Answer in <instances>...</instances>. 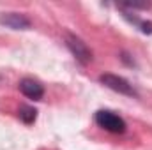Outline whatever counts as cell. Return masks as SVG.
<instances>
[{"mask_svg":"<svg viewBox=\"0 0 152 150\" xmlns=\"http://www.w3.org/2000/svg\"><path fill=\"white\" fill-rule=\"evenodd\" d=\"M18 117H20V120H21L23 124L30 125V124H34L36 118H37V110H36L34 106H27V104H23V106L20 108V111H18Z\"/></svg>","mask_w":152,"mask_h":150,"instance_id":"cell-7","label":"cell"},{"mask_svg":"<svg viewBox=\"0 0 152 150\" xmlns=\"http://www.w3.org/2000/svg\"><path fill=\"white\" fill-rule=\"evenodd\" d=\"M99 81L106 87V88H110V90H113L117 94H120V95H127V97H138V90L126 79V78H122V76H117V74H101L99 76Z\"/></svg>","mask_w":152,"mask_h":150,"instance_id":"cell-2","label":"cell"},{"mask_svg":"<svg viewBox=\"0 0 152 150\" xmlns=\"http://www.w3.org/2000/svg\"><path fill=\"white\" fill-rule=\"evenodd\" d=\"M0 25H5L7 28H12V30H27V28H30L32 23L25 14L4 12V14H0Z\"/></svg>","mask_w":152,"mask_h":150,"instance_id":"cell-5","label":"cell"},{"mask_svg":"<svg viewBox=\"0 0 152 150\" xmlns=\"http://www.w3.org/2000/svg\"><path fill=\"white\" fill-rule=\"evenodd\" d=\"M18 88H20V92H21L25 97H28V99H32V101H39V99H42V95H44V87H42V83L37 81V79H34V78H23V79L18 83Z\"/></svg>","mask_w":152,"mask_h":150,"instance_id":"cell-4","label":"cell"},{"mask_svg":"<svg viewBox=\"0 0 152 150\" xmlns=\"http://www.w3.org/2000/svg\"><path fill=\"white\" fill-rule=\"evenodd\" d=\"M122 11V16L129 21V23H133L136 28H140L143 34H152V21H145V20H140L138 16H134V14H131L129 11H124V9H120Z\"/></svg>","mask_w":152,"mask_h":150,"instance_id":"cell-6","label":"cell"},{"mask_svg":"<svg viewBox=\"0 0 152 150\" xmlns=\"http://www.w3.org/2000/svg\"><path fill=\"white\" fill-rule=\"evenodd\" d=\"M66 46L69 48V51L73 53V57H75L80 64H88V62L92 60V51H90V48H88L80 37H76L73 34H67V36H66Z\"/></svg>","mask_w":152,"mask_h":150,"instance_id":"cell-3","label":"cell"},{"mask_svg":"<svg viewBox=\"0 0 152 150\" xmlns=\"http://www.w3.org/2000/svg\"><path fill=\"white\" fill-rule=\"evenodd\" d=\"M94 122L101 129H104V131H108L112 134H124L126 129H127L126 120L120 115H117L115 111H112V110H99V111H96Z\"/></svg>","mask_w":152,"mask_h":150,"instance_id":"cell-1","label":"cell"}]
</instances>
